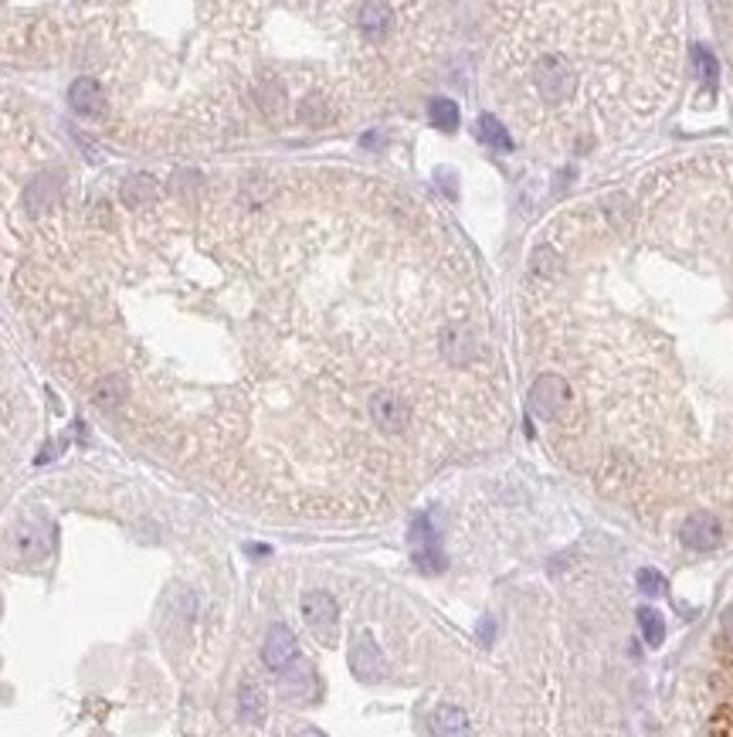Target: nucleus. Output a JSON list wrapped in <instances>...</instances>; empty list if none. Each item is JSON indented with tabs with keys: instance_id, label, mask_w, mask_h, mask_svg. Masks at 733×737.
Returning a JSON list of instances; mask_svg holds the SVG:
<instances>
[{
	"instance_id": "f257e3e1",
	"label": "nucleus",
	"mask_w": 733,
	"mask_h": 737,
	"mask_svg": "<svg viewBox=\"0 0 733 737\" xmlns=\"http://www.w3.org/2000/svg\"><path fill=\"white\" fill-rule=\"evenodd\" d=\"M530 35L523 82L564 146L621 136L659 113L676 82V7H513Z\"/></svg>"
},
{
	"instance_id": "f03ea898",
	"label": "nucleus",
	"mask_w": 733,
	"mask_h": 737,
	"mask_svg": "<svg viewBox=\"0 0 733 737\" xmlns=\"http://www.w3.org/2000/svg\"><path fill=\"white\" fill-rule=\"evenodd\" d=\"M299 608H302L309 632L316 635L322 646H333L336 635H340V605H336V598L330 592H306Z\"/></svg>"
},
{
	"instance_id": "7ed1b4c3",
	"label": "nucleus",
	"mask_w": 733,
	"mask_h": 737,
	"mask_svg": "<svg viewBox=\"0 0 733 737\" xmlns=\"http://www.w3.org/2000/svg\"><path fill=\"white\" fill-rule=\"evenodd\" d=\"M408 547H411V561L425 574H438L445 571V554L438 547V533H435V523L428 513H418L408 527Z\"/></svg>"
},
{
	"instance_id": "20e7f679",
	"label": "nucleus",
	"mask_w": 733,
	"mask_h": 737,
	"mask_svg": "<svg viewBox=\"0 0 733 737\" xmlns=\"http://www.w3.org/2000/svg\"><path fill=\"white\" fill-rule=\"evenodd\" d=\"M679 541L689 551H717L723 543V523L717 513L709 510H693L689 517L679 523Z\"/></svg>"
},
{
	"instance_id": "39448f33",
	"label": "nucleus",
	"mask_w": 733,
	"mask_h": 737,
	"mask_svg": "<svg viewBox=\"0 0 733 737\" xmlns=\"http://www.w3.org/2000/svg\"><path fill=\"white\" fill-rule=\"evenodd\" d=\"M350 670H353V676H357L361 683H377V680H384L387 660L371 632H361L357 639H353V646H350Z\"/></svg>"
},
{
	"instance_id": "423d86ee",
	"label": "nucleus",
	"mask_w": 733,
	"mask_h": 737,
	"mask_svg": "<svg viewBox=\"0 0 733 737\" xmlns=\"http://www.w3.org/2000/svg\"><path fill=\"white\" fill-rule=\"evenodd\" d=\"M296 656H299V642H296V635H292V629H289V625H282V622H275L269 632H265L262 662H265L269 670H275V672H285L292 662H296Z\"/></svg>"
},
{
	"instance_id": "0eeeda50",
	"label": "nucleus",
	"mask_w": 733,
	"mask_h": 737,
	"mask_svg": "<svg viewBox=\"0 0 733 737\" xmlns=\"http://www.w3.org/2000/svg\"><path fill=\"white\" fill-rule=\"evenodd\" d=\"M428 731H431V737H472L469 713L462 707H451V703H441V707L431 711Z\"/></svg>"
},
{
	"instance_id": "6e6552de",
	"label": "nucleus",
	"mask_w": 733,
	"mask_h": 737,
	"mask_svg": "<svg viewBox=\"0 0 733 737\" xmlns=\"http://www.w3.org/2000/svg\"><path fill=\"white\" fill-rule=\"evenodd\" d=\"M68 103H72V109H75L78 116H103V109H105L103 85L89 75L75 78L72 89H68Z\"/></svg>"
},
{
	"instance_id": "1a4fd4ad",
	"label": "nucleus",
	"mask_w": 733,
	"mask_h": 737,
	"mask_svg": "<svg viewBox=\"0 0 733 737\" xmlns=\"http://www.w3.org/2000/svg\"><path fill=\"white\" fill-rule=\"evenodd\" d=\"M265 713H269V697H265V690L258 683H242V690H238V717H242L244 724H265Z\"/></svg>"
},
{
	"instance_id": "9d476101",
	"label": "nucleus",
	"mask_w": 733,
	"mask_h": 737,
	"mask_svg": "<svg viewBox=\"0 0 733 737\" xmlns=\"http://www.w3.org/2000/svg\"><path fill=\"white\" fill-rule=\"evenodd\" d=\"M282 693L289 700H309L316 693V676H312V666H309V662H299L292 672H285Z\"/></svg>"
},
{
	"instance_id": "9b49d317",
	"label": "nucleus",
	"mask_w": 733,
	"mask_h": 737,
	"mask_svg": "<svg viewBox=\"0 0 733 737\" xmlns=\"http://www.w3.org/2000/svg\"><path fill=\"white\" fill-rule=\"evenodd\" d=\"M14 547H17V554L25 557V561H41V557L48 554V537H45V531L41 527H17V533H14Z\"/></svg>"
},
{
	"instance_id": "f8f14e48",
	"label": "nucleus",
	"mask_w": 733,
	"mask_h": 737,
	"mask_svg": "<svg viewBox=\"0 0 733 737\" xmlns=\"http://www.w3.org/2000/svg\"><path fill=\"white\" fill-rule=\"evenodd\" d=\"M129 394V384L123 374H105L95 388H92V402L99 404V408H116L123 398Z\"/></svg>"
},
{
	"instance_id": "ddd939ff",
	"label": "nucleus",
	"mask_w": 733,
	"mask_h": 737,
	"mask_svg": "<svg viewBox=\"0 0 733 737\" xmlns=\"http://www.w3.org/2000/svg\"><path fill=\"white\" fill-rule=\"evenodd\" d=\"M428 119H431V126L451 133L455 126H459L462 113H459L455 99H449V95H435V99H428Z\"/></svg>"
},
{
	"instance_id": "4468645a",
	"label": "nucleus",
	"mask_w": 733,
	"mask_h": 737,
	"mask_svg": "<svg viewBox=\"0 0 733 737\" xmlns=\"http://www.w3.org/2000/svg\"><path fill=\"white\" fill-rule=\"evenodd\" d=\"M54 201H58V181H54V177H38V181L27 184V191H25L27 211H45V207H52Z\"/></svg>"
},
{
	"instance_id": "2eb2a0df",
	"label": "nucleus",
	"mask_w": 733,
	"mask_h": 737,
	"mask_svg": "<svg viewBox=\"0 0 733 737\" xmlns=\"http://www.w3.org/2000/svg\"><path fill=\"white\" fill-rule=\"evenodd\" d=\"M479 140L486 143V146H492V150H500V154H510L513 150V140H510V133H506V126H502L496 116H479Z\"/></svg>"
},
{
	"instance_id": "dca6fc26",
	"label": "nucleus",
	"mask_w": 733,
	"mask_h": 737,
	"mask_svg": "<svg viewBox=\"0 0 733 737\" xmlns=\"http://www.w3.org/2000/svg\"><path fill=\"white\" fill-rule=\"evenodd\" d=\"M639 625H642L645 642L656 649L666 642V619L659 615L656 608H639Z\"/></svg>"
},
{
	"instance_id": "f3484780",
	"label": "nucleus",
	"mask_w": 733,
	"mask_h": 737,
	"mask_svg": "<svg viewBox=\"0 0 733 737\" xmlns=\"http://www.w3.org/2000/svg\"><path fill=\"white\" fill-rule=\"evenodd\" d=\"M156 191V184L150 181V177H133V181L123 187V197H126V204H143V201H150Z\"/></svg>"
},
{
	"instance_id": "a211bd4d",
	"label": "nucleus",
	"mask_w": 733,
	"mask_h": 737,
	"mask_svg": "<svg viewBox=\"0 0 733 737\" xmlns=\"http://www.w3.org/2000/svg\"><path fill=\"white\" fill-rule=\"evenodd\" d=\"M639 592H642V595H649V598L666 595V578H662L656 568H642V571H639Z\"/></svg>"
},
{
	"instance_id": "6ab92c4d",
	"label": "nucleus",
	"mask_w": 733,
	"mask_h": 737,
	"mask_svg": "<svg viewBox=\"0 0 733 737\" xmlns=\"http://www.w3.org/2000/svg\"><path fill=\"white\" fill-rule=\"evenodd\" d=\"M693 62H696V72L703 78H717V58H713L703 45H693Z\"/></svg>"
},
{
	"instance_id": "aec40b11",
	"label": "nucleus",
	"mask_w": 733,
	"mask_h": 737,
	"mask_svg": "<svg viewBox=\"0 0 733 737\" xmlns=\"http://www.w3.org/2000/svg\"><path fill=\"white\" fill-rule=\"evenodd\" d=\"M292 737H326V734H322L320 727H299V731H296V734H292Z\"/></svg>"
},
{
	"instance_id": "412c9836",
	"label": "nucleus",
	"mask_w": 733,
	"mask_h": 737,
	"mask_svg": "<svg viewBox=\"0 0 733 737\" xmlns=\"http://www.w3.org/2000/svg\"><path fill=\"white\" fill-rule=\"evenodd\" d=\"M723 629H727V635H730V639H733V605L727 608V612H723Z\"/></svg>"
},
{
	"instance_id": "4be33fe9",
	"label": "nucleus",
	"mask_w": 733,
	"mask_h": 737,
	"mask_svg": "<svg viewBox=\"0 0 733 737\" xmlns=\"http://www.w3.org/2000/svg\"><path fill=\"white\" fill-rule=\"evenodd\" d=\"M730 11H733V7H730ZM730 52H733V41H730Z\"/></svg>"
}]
</instances>
